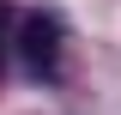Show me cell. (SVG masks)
<instances>
[{
    "instance_id": "cell-1",
    "label": "cell",
    "mask_w": 121,
    "mask_h": 115,
    "mask_svg": "<svg viewBox=\"0 0 121 115\" xmlns=\"http://www.w3.org/2000/svg\"><path fill=\"white\" fill-rule=\"evenodd\" d=\"M18 55H24L30 73H55L60 67V18L24 12V18H18Z\"/></svg>"
}]
</instances>
